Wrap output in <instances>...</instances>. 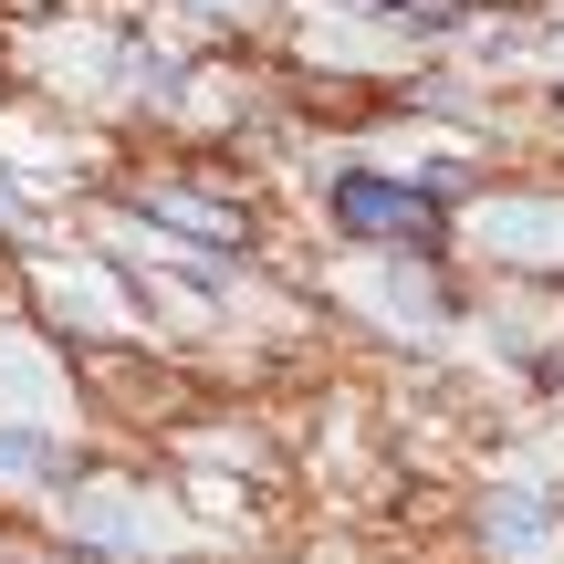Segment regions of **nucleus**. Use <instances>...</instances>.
I'll return each mask as SVG.
<instances>
[{
    "label": "nucleus",
    "mask_w": 564,
    "mask_h": 564,
    "mask_svg": "<svg viewBox=\"0 0 564 564\" xmlns=\"http://www.w3.org/2000/svg\"><path fill=\"white\" fill-rule=\"evenodd\" d=\"M387 21H419V32H440V21H460V0H377Z\"/></svg>",
    "instance_id": "obj_6"
},
{
    "label": "nucleus",
    "mask_w": 564,
    "mask_h": 564,
    "mask_svg": "<svg viewBox=\"0 0 564 564\" xmlns=\"http://www.w3.org/2000/svg\"><path fill=\"white\" fill-rule=\"evenodd\" d=\"M335 230L345 241H387V251H419L440 262V178H387V167H345L335 178Z\"/></svg>",
    "instance_id": "obj_1"
},
{
    "label": "nucleus",
    "mask_w": 564,
    "mask_h": 564,
    "mask_svg": "<svg viewBox=\"0 0 564 564\" xmlns=\"http://www.w3.org/2000/svg\"><path fill=\"white\" fill-rule=\"evenodd\" d=\"M0 564H11V554H0Z\"/></svg>",
    "instance_id": "obj_8"
},
{
    "label": "nucleus",
    "mask_w": 564,
    "mask_h": 564,
    "mask_svg": "<svg viewBox=\"0 0 564 564\" xmlns=\"http://www.w3.org/2000/svg\"><path fill=\"white\" fill-rule=\"evenodd\" d=\"M63 512H74V533H84V544H105V554H147V502H137V491L84 481Z\"/></svg>",
    "instance_id": "obj_2"
},
{
    "label": "nucleus",
    "mask_w": 564,
    "mask_h": 564,
    "mask_svg": "<svg viewBox=\"0 0 564 564\" xmlns=\"http://www.w3.org/2000/svg\"><path fill=\"white\" fill-rule=\"evenodd\" d=\"M137 209H147V220H167V230H188V241H209V251H241V209H220V199H188V188H137Z\"/></svg>",
    "instance_id": "obj_3"
},
{
    "label": "nucleus",
    "mask_w": 564,
    "mask_h": 564,
    "mask_svg": "<svg viewBox=\"0 0 564 564\" xmlns=\"http://www.w3.org/2000/svg\"><path fill=\"white\" fill-rule=\"evenodd\" d=\"M21 220H32V199H21V188L0 178V230H21Z\"/></svg>",
    "instance_id": "obj_7"
},
{
    "label": "nucleus",
    "mask_w": 564,
    "mask_h": 564,
    "mask_svg": "<svg viewBox=\"0 0 564 564\" xmlns=\"http://www.w3.org/2000/svg\"><path fill=\"white\" fill-rule=\"evenodd\" d=\"M0 481H63V449L42 429H0Z\"/></svg>",
    "instance_id": "obj_5"
},
{
    "label": "nucleus",
    "mask_w": 564,
    "mask_h": 564,
    "mask_svg": "<svg viewBox=\"0 0 564 564\" xmlns=\"http://www.w3.org/2000/svg\"><path fill=\"white\" fill-rule=\"evenodd\" d=\"M544 533H554L544 491H502V502H491V544H502V554H533Z\"/></svg>",
    "instance_id": "obj_4"
}]
</instances>
